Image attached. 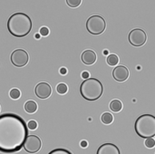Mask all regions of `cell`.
I'll return each mask as SVG.
<instances>
[{"instance_id": "1", "label": "cell", "mask_w": 155, "mask_h": 154, "mask_svg": "<svg viewBox=\"0 0 155 154\" xmlns=\"http://www.w3.org/2000/svg\"><path fill=\"white\" fill-rule=\"evenodd\" d=\"M28 136L25 120L15 113L0 115V151L14 153L23 148Z\"/></svg>"}, {"instance_id": "2", "label": "cell", "mask_w": 155, "mask_h": 154, "mask_svg": "<svg viewBox=\"0 0 155 154\" xmlns=\"http://www.w3.org/2000/svg\"><path fill=\"white\" fill-rule=\"evenodd\" d=\"M8 30L15 37H25L32 30V19L23 12H16L8 20Z\"/></svg>"}, {"instance_id": "3", "label": "cell", "mask_w": 155, "mask_h": 154, "mask_svg": "<svg viewBox=\"0 0 155 154\" xmlns=\"http://www.w3.org/2000/svg\"><path fill=\"white\" fill-rule=\"evenodd\" d=\"M103 84L96 78L86 79L80 85V93L86 101H96L103 95Z\"/></svg>"}, {"instance_id": "4", "label": "cell", "mask_w": 155, "mask_h": 154, "mask_svg": "<svg viewBox=\"0 0 155 154\" xmlns=\"http://www.w3.org/2000/svg\"><path fill=\"white\" fill-rule=\"evenodd\" d=\"M134 130L141 138H153L155 136V117L152 114L139 116L134 124Z\"/></svg>"}, {"instance_id": "5", "label": "cell", "mask_w": 155, "mask_h": 154, "mask_svg": "<svg viewBox=\"0 0 155 154\" xmlns=\"http://www.w3.org/2000/svg\"><path fill=\"white\" fill-rule=\"evenodd\" d=\"M106 28L105 19L98 15L91 16L86 21V29L90 34L97 36L103 34Z\"/></svg>"}, {"instance_id": "6", "label": "cell", "mask_w": 155, "mask_h": 154, "mask_svg": "<svg viewBox=\"0 0 155 154\" xmlns=\"http://www.w3.org/2000/svg\"><path fill=\"white\" fill-rule=\"evenodd\" d=\"M128 39H129V42L132 45L139 47V46L143 45L146 43L147 35L143 29L134 28L130 32Z\"/></svg>"}, {"instance_id": "7", "label": "cell", "mask_w": 155, "mask_h": 154, "mask_svg": "<svg viewBox=\"0 0 155 154\" xmlns=\"http://www.w3.org/2000/svg\"><path fill=\"white\" fill-rule=\"evenodd\" d=\"M11 63L16 67H23L28 63L29 56L28 53L24 49H16L11 53L10 56Z\"/></svg>"}, {"instance_id": "8", "label": "cell", "mask_w": 155, "mask_h": 154, "mask_svg": "<svg viewBox=\"0 0 155 154\" xmlns=\"http://www.w3.org/2000/svg\"><path fill=\"white\" fill-rule=\"evenodd\" d=\"M41 140L36 135H28L24 142V149L28 153H36L41 149Z\"/></svg>"}, {"instance_id": "9", "label": "cell", "mask_w": 155, "mask_h": 154, "mask_svg": "<svg viewBox=\"0 0 155 154\" xmlns=\"http://www.w3.org/2000/svg\"><path fill=\"white\" fill-rule=\"evenodd\" d=\"M35 92L36 95L40 98V99H46L48 98L51 93H52V88L50 84H48L47 83H39L35 89Z\"/></svg>"}, {"instance_id": "10", "label": "cell", "mask_w": 155, "mask_h": 154, "mask_svg": "<svg viewBox=\"0 0 155 154\" xmlns=\"http://www.w3.org/2000/svg\"><path fill=\"white\" fill-rule=\"evenodd\" d=\"M112 77L117 82H124L129 77V70L124 65L116 66L112 71Z\"/></svg>"}, {"instance_id": "11", "label": "cell", "mask_w": 155, "mask_h": 154, "mask_svg": "<svg viewBox=\"0 0 155 154\" xmlns=\"http://www.w3.org/2000/svg\"><path fill=\"white\" fill-rule=\"evenodd\" d=\"M96 154H121V152L116 145L112 143H104L99 147Z\"/></svg>"}, {"instance_id": "12", "label": "cell", "mask_w": 155, "mask_h": 154, "mask_svg": "<svg viewBox=\"0 0 155 154\" xmlns=\"http://www.w3.org/2000/svg\"><path fill=\"white\" fill-rule=\"evenodd\" d=\"M97 59L96 53H94L93 50H85L83 52L82 55H81V60L84 64L87 65H92L95 63Z\"/></svg>"}, {"instance_id": "13", "label": "cell", "mask_w": 155, "mask_h": 154, "mask_svg": "<svg viewBox=\"0 0 155 154\" xmlns=\"http://www.w3.org/2000/svg\"><path fill=\"white\" fill-rule=\"evenodd\" d=\"M37 110V104L35 101H27L25 103V111L28 113H34Z\"/></svg>"}, {"instance_id": "14", "label": "cell", "mask_w": 155, "mask_h": 154, "mask_svg": "<svg viewBox=\"0 0 155 154\" xmlns=\"http://www.w3.org/2000/svg\"><path fill=\"white\" fill-rule=\"evenodd\" d=\"M123 108V103L119 100H112L110 103V109L114 112H119Z\"/></svg>"}, {"instance_id": "15", "label": "cell", "mask_w": 155, "mask_h": 154, "mask_svg": "<svg viewBox=\"0 0 155 154\" xmlns=\"http://www.w3.org/2000/svg\"><path fill=\"white\" fill-rule=\"evenodd\" d=\"M106 61H107V64H108L110 66H115L119 63V57L116 55H113V53H112V55H108V57H107V59H106Z\"/></svg>"}, {"instance_id": "16", "label": "cell", "mask_w": 155, "mask_h": 154, "mask_svg": "<svg viewBox=\"0 0 155 154\" xmlns=\"http://www.w3.org/2000/svg\"><path fill=\"white\" fill-rule=\"evenodd\" d=\"M101 120H102L103 123L104 124H110L112 123L113 120V116L111 114L110 112H104V114L101 117Z\"/></svg>"}, {"instance_id": "17", "label": "cell", "mask_w": 155, "mask_h": 154, "mask_svg": "<svg viewBox=\"0 0 155 154\" xmlns=\"http://www.w3.org/2000/svg\"><path fill=\"white\" fill-rule=\"evenodd\" d=\"M56 91L59 94H64L68 91V87L65 84H59L56 87Z\"/></svg>"}, {"instance_id": "18", "label": "cell", "mask_w": 155, "mask_h": 154, "mask_svg": "<svg viewBox=\"0 0 155 154\" xmlns=\"http://www.w3.org/2000/svg\"><path fill=\"white\" fill-rule=\"evenodd\" d=\"M9 95L12 99L17 100L18 98H20V96H21V92H20V91L17 88H13L9 92Z\"/></svg>"}, {"instance_id": "19", "label": "cell", "mask_w": 155, "mask_h": 154, "mask_svg": "<svg viewBox=\"0 0 155 154\" xmlns=\"http://www.w3.org/2000/svg\"><path fill=\"white\" fill-rule=\"evenodd\" d=\"M48 154H73V153L66 149L58 148V149H55V150L51 151Z\"/></svg>"}, {"instance_id": "20", "label": "cell", "mask_w": 155, "mask_h": 154, "mask_svg": "<svg viewBox=\"0 0 155 154\" xmlns=\"http://www.w3.org/2000/svg\"><path fill=\"white\" fill-rule=\"evenodd\" d=\"M82 3V0H66V4L70 8H77Z\"/></svg>"}, {"instance_id": "21", "label": "cell", "mask_w": 155, "mask_h": 154, "mask_svg": "<svg viewBox=\"0 0 155 154\" xmlns=\"http://www.w3.org/2000/svg\"><path fill=\"white\" fill-rule=\"evenodd\" d=\"M155 145V140L153 138H148L146 139L145 140V146L147 147V148H153Z\"/></svg>"}, {"instance_id": "22", "label": "cell", "mask_w": 155, "mask_h": 154, "mask_svg": "<svg viewBox=\"0 0 155 154\" xmlns=\"http://www.w3.org/2000/svg\"><path fill=\"white\" fill-rule=\"evenodd\" d=\"M27 126V129H30V130H36L37 128V123L36 120H30V122L26 124Z\"/></svg>"}, {"instance_id": "23", "label": "cell", "mask_w": 155, "mask_h": 154, "mask_svg": "<svg viewBox=\"0 0 155 154\" xmlns=\"http://www.w3.org/2000/svg\"><path fill=\"white\" fill-rule=\"evenodd\" d=\"M40 34H41L43 36H46L49 35V29L46 27V26H43V27L40 28Z\"/></svg>"}, {"instance_id": "24", "label": "cell", "mask_w": 155, "mask_h": 154, "mask_svg": "<svg viewBox=\"0 0 155 154\" xmlns=\"http://www.w3.org/2000/svg\"><path fill=\"white\" fill-rule=\"evenodd\" d=\"M89 76H90V73H88V72H84L83 73H82V77L84 78V79H88L89 78Z\"/></svg>"}, {"instance_id": "25", "label": "cell", "mask_w": 155, "mask_h": 154, "mask_svg": "<svg viewBox=\"0 0 155 154\" xmlns=\"http://www.w3.org/2000/svg\"><path fill=\"white\" fill-rule=\"evenodd\" d=\"M81 146H82L83 148H85V147H87V142H85V140H83V142H81Z\"/></svg>"}, {"instance_id": "26", "label": "cell", "mask_w": 155, "mask_h": 154, "mask_svg": "<svg viewBox=\"0 0 155 154\" xmlns=\"http://www.w3.org/2000/svg\"><path fill=\"white\" fill-rule=\"evenodd\" d=\"M60 73H61V75H65V73H66V69L65 68L60 69Z\"/></svg>"}, {"instance_id": "27", "label": "cell", "mask_w": 155, "mask_h": 154, "mask_svg": "<svg viewBox=\"0 0 155 154\" xmlns=\"http://www.w3.org/2000/svg\"><path fill=\"white\" fill-rule=\"evenodd\" d=\"M107 53H108V51H107V50L104 51V55H107Z\"/></svg>"}, {"instance_id": "28", "label": "cell", "mask_w": 155, "mask_h": 154, "mask_svg": "<svg viewBox=\"0 0 155 154\" xmlns=\"http://www.w3.org/2000/svg\"><path fill=\"white\" fill-rule=\"evenodd\" d=\"M36 38H37V39H38V38H40V36H38V35H36Z\"/></svg>"}]
</instances>
